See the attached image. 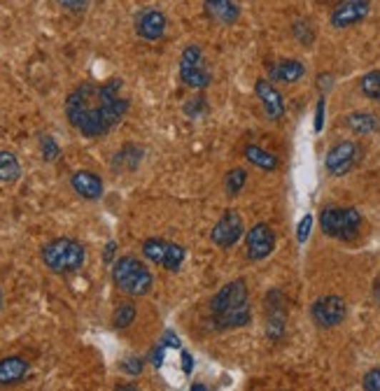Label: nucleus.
I'll use <instances>...</instances> for the list:
<instances>
[{"label":"nucleus","mask_w":380,"mask_h":391,"mask_svg":"<svg viewBox=\"0 0 380 391\" xmlns=\"http://www.w3.org/2000/svg\"><path fill=\"white\" fill-rule=\"evenodd\" d=\"M364 389L366 391H380V368H374V370H369L366 375H364Z\"/></svg>","instance_id":"31"},{"label":"nucleus","mask_w":380,"mask_h":391,"mask_svg":"<svg viewBox=\"0 0 380 391\" xmlns=\"http://www.w3.org/2000/svg\"><path fill=\"white\" fill-rule=\"evenodd\" d=\"M311 228H313V217L311 215H306L301 221H299V228H296V240L299 243H306L308 235H311Z\"/></svg>","instance_id":"30"},{"label":"nucleus","mask_w":380,"mask_h":391,"mask_svg":"<svg viewBox=\"0 0 380 391\" xmlns=\"http://www.w3.org/2000/svg\"><path fill=\"white\" fill-rule=\"evenodd\" d=\"M203 10H206V14L213 21L224 24V26L236 24L238 16H241V10H238V5L234 3V0H206Z\"/></svg>","instance_id":"17"},{"label":"nucleus","mask_w":380,"mask_h":391,"mask_svg":"<svg viewBox=\"0 0 380 391\" xmlns=\"http://www.w3.org/2000/svg\"><path fill=\"white\" fill-rule=\"evenodd\" d=\"M143 254L145 259H149L152 263L161 265L166 270H180V265L184 261V247L175 245V243H168V240H161V238H149L143 243Z\"/></svg>","instance_id":"5"},{"label":"nucleus","mask_w":380,"mask_h":391,"mask_svg":"<svg viewBox=\"0 0 380 391\" xmlns=\"http://www.w3.org/2000/svg\"><path fill=\"white\" fill-rule=\"evenodd\" d=\"M346 126L357 136H371L378 131V117L371 112H352L346 117Z\"/></svg>","instance_id":"21"},{"label":"nucleus","mask_w":380,"mask_h":391,"mask_svg":"<svg viewBox=\"0 0 380 391\" xmlns=\"http://www.w3.org/2000/svg\"><path fill=\"white\" fill-rule=\"evenodd\" d=\"M114 250H117V245H114V243H108V247H105V252H103V261H105V263H110V261H112Z\"/></svg>","instance_id":"36"},{"label":"nucleus","mask_w":380,"mask_h":391,"mask_svg":"<svg viewBox=\"0 0 380 391\" xmlns=\"http://www.w3.org/2000/svg\"><path fill=\"white\" fill-rule=\"evenodd\" d=\"M243 154H245L247 161H250L252 166L261 168V171H276L278 168V158L273 154H269V152H264V149L257 147V145H247L243 149Z\"/></svg>","instance_id":"23"},{"label":"nucleus","mask_w":380,"mask_h":391,"mask_svg":"<svg viewBox=\"0 0 380 391\" xmlns=\"http://www.w3.org/2000/svg\"><path fill=\"white\" fill-rule=\"evenodd\" d=\"M285 324H287V315H285V298L278 289H273L266 298V335L271 340H278V337L285 333Z\"/></svg>","instance_id":"13"},{"label":"nucleus","mask_w":380,"mask_h":391,"mask_svg":"<svg viewBox=\"0 0 380 391\" xmlns=\"http://www.w3.org/2000/svg\"><path fill=\"white\" fill-rule=\"evenodd\" d=\"M136 319V305L134 303H119L112 313V326L114 328H129Z\"/></svg>","instance_id":"25"},{"label":"nucleus","mask_w":380,"mask_h":391,"mask_svg":"<svg viewBox=\"0 0 380 391\" xmlns=\"http://www.w3.org/2000/svg\"><path fill=\"white\" fill-rule=\"evenodd\" d=\"M112 280L117 284V289L126 296H147L152 291L154 278L149 273L147 265L136 259V256H121L112 265Z\"/></svg>","instance_id":"2"},{"label":"nucleus","mask_w":380,"mask_h":391,"mask_svg":"<svg viewBox=\"0 0 380 391\" xmlns=\"http://www.w3.org/2000/svg\"><path fill=\"white\" fill-rule=\"evenodd\" d=\"M250 319H252L250 305H243V308L229 310V313H222V315H210V326L217 328V331H226V328L247 326Z\"/></svg>","instance_id":"19"},{"label":"nucleus","mask_w":380,"mask_h":391,"mask_svg":"<svg viewBox=\"0 0 380 391\" xmlns=\"http://www.w3.org/2000/svg\"><path fill=\"white\" fill-rule=\"evenodd\" d=\"M86 252L73 238H56L42 247V263L54 275L77 273L84 265Z\"/></svg>","instance_id":"3"},{"label":"nucleus","mask_w":380,"mask_h":391,"mask_svg":"<svg viewBox=\"0 0 380 391\" xmlns=\"http://www.w3.org/2000/svg\"><path fill=\"white\" fill-rule=\"evenodd\" d=\"M311 317L320 328H334L348 317V305L341 296H322L313 303Z\"/></svg>","instance_id":"7"},{"label":"nucleus","mask_w":380,"mask_h":391,"mask_svg":"<svg viewBox=\"0 0 380 391\" xmlns=\"http://www.w3.org/2000/svg\"><path fill=\"white\" fill-rule=\"evenodd\" d=\"M0 310H3V293H0Z\"/></svg>","instance_id":"39"},{"label":"nucleus","mask_w":380,"mask_h":391,"mask_svg":"<svg viewBox=\"0 0 380 391\" xmlns=\"http://www.w3.org/2000/svg\"><path fill=\"white\" fill-rule=\"evenodd\" d=\"M164 347H166V345H164V342H159V347H156L154 354H152V363H154L156 368L161 366V361H164Z\"/></svg>","instance_id":"34"},{"label":"nucleus","mask_w":380,"mask_h":391,"mask_svg":"<svg viewBox=\"0 0 380 391\" xmlns=\"http://www.w3.org/2000/svg\"><path fill=\"white\" fill-rule=\"evenodd\" d=\"M29 372V361L21 357H5L0 359V387L19 385Z\"/></svg>","instance_id":"18"},{"label":"nucleus","mask_w":380,"mask_h":391,"mask_svg":"<svg viewBox=\"0 0 380 391\" xmlns=\"http://www.w3.org/2000/svg\"><path fill=\"white\" fill-rule=\"evenodd\" d=\"M371 10V0H341L331 12L334 29H350V26L366 19Z\"/></svg>","instance_id":"12"},{"label":"nucleus","mask_w":380,"mask_h":391,"mask_svg":"<svg viewBox=\"0 0 380 391\" xmlns=\"http://www.w3.org/2000/svg\"><path fill=\"white\" fill-rule=\"evenodd\" d=\"M21 177V166L12 152L0 149V182H16Z\"/></svg>","instance_id":"24"},{"label":"nucleus","mask_w":380,"mask_h":391,"mask_svg":"<svg viewBox=\"0 0 380 391\" xmlns=\"http://www.w3.org/2000/svg\"><path fill=\"white\" fill-rule=\"evenodd\" d=\"M70 186L75 189L77 196L86 200H99L103 196V180L91 171H77L70 177Z\"/></svg>","instance_id":"16"},{"label":"nucleus","mask_w":380,"mask_h":391,"mask_svg":"<svg viewBox=\"0 0 380 391\" xmlns=\"http://www.w3.org/2000/svg\"><path fill=\"white\" fill-rule=\"evenodd\" d=\"M121 79H110L105 84L84 82L68 93L66 117L84 138H101L119 126L129 112V101L119 96Z\"/></svg>","instance_id":"1"},{"label":"nucleus","mask_w":380,"mask_h":391,"mask_svg":"<svg viewBox=\"0 0 380 391\" xmlns=\"http://www.w3.org/2000/svg\"><path fill=\"white\" fill-rule=\"evenodd\" d=\"M180 79L189 88H206L210 84V73L203 64V51L196 44H189L180 59Z\"/></svg>","instance_id":"6"},{"label":"nucleus","mask_w":380,"mask_h":391,"mask_svg":"<svg viewBox=\"0 0 380 391\" xmlns=\"http://www.w3.org/2000/svg\"><path fill=\"white\" fill-rule=\"evenodd\" d=\"M182 366H184V372H191L194 368V359L189 352H182Z\"/></svg>","instance_id":"37"},{"label":"nucleus","mask_w":380,"mask_h":391,"mask_svg":"<svg viewBox=\"0 0 380 391\" xmlns=\"http://www.w3.org/2000/svg\"><path fill=\"white\" fill-rule=\"evenodd\" d=\"M161 342L166 345V347H175V350H180V340H178V337H175V333H173V331H166Z\"/></svg>","instance_id":"33"},{"label":"nucleus","mask_w":380,"mask_h":391,"mask_svg":"<svg viewBox=\"0 0 380 391\" xmlns=\"http://www.w3.org/2000/svg\"><path fill=\"white\" fill-rule=\"evenodd\" d=\"M304 73H306V68L301 61H291V59L280 61V64L269 68L271 82H280V84H294L304 77Z\"/></svg>","instance_id":"20"},{"label":"nucleus","mask_w":380,"mask_h":391,"mask_svg":"<svg viewBox=\"0 0 380 391\" xmlns=\"http://www.w3.org/2000/svg\"><path fill=\"white\" fill-rule=\"evenodd\" d=\"M357 161H359V145L352 140H343L329 149V154L324 158V166H326V171H329V175L343 177L355 168Z\"/></svg>","instance_id":"8"},{"label":"nucleus","mask_w":380,"mask_h":391,"mask_svg":"<svg viewBox=\"0 0 380 391\" xmlns=\"http://www.w3.org/2000/svg\"><path fill=\"white\" fill-rule=\"evenodd\" d=\"M56 3L68 12H84L89 7V0H56Z\"/></svg>","instance_id":"32"},{"label":"nucleus","mask_w":380,"mask_h":391,"mask_svg":"<svg viewBox=\"0 0 380 391\" xmlns=\"http://www.w3.org/2000/svg\"><path fill=\"white\" fill-rule=\"evenodd\" d=\"M322 119H324V101H320V105H317V117H315V128L317 131L322 128Z\"/></svg>","instance_id":"35"},{"label":"nucleus","mask_w":380,"mask_h":391,"mask_svg":"<svg viewBox=\"0 0 380 391\" xmlns=\"http://www.w3.org/2000/svg\"><path fill=\"white\" fill-rule=\"evenodd\" d=\"M210 238H213V243L217 247H224V250L234 247L238 240L243 238V217L238 215L236 210H226L224 215L217 219V224L213 226Z\"/></svg>","instance_id":"10"},{"label":"nucleus","mask_w":380,"mask_h":391,"mask_svg":"<svg viewBox=\"0 0 380 391\" xmlns=\"http://www.w3.org/2000/svg\"><path fill=\"white\" fill-rule=\"evenodd\" d=\"M322 233L339 240H352L359 233L361 215L355 208H326L320 215Z\"/></svg>","instance_id":"4"},{"label":"nucleus","mask_w":380,"mask_h":391,"mask_svg":"<svg viewBox=\"0 0 380 391\" xmlns=\"http://www.w3.org/2000/svg\"><path fill=\"white\" fill-rule=\"evenodd\" d=\"M143 368H145V363H143V359H140V357H131V359H126V361L121 363V370L129 372V375H140Z\"/></svg>","instance_id":"29"},{"label":"nucleus","mask_w":380,"mask_h":391,"mask_svg":"<svg viewBox=\"0 0 380 391\" xmlns=\"http://www.w3.org/2000/svg\"><path fill=\"white\" fill-rule=\"evenodd\" d=\"M359 88L366 98L380 103V70H374V73H366L364 77H361Z\"/></svg>","instance_id":"26"},{"label":"nucleus","mask_w":380,"mask_h":391,"mask_svg":"<svg viewBox=\"0 0 380 391\" xmlns=\"http://www.w3.org/2000/svg\"><path fill=\"white\" fill-rule=\"evenodd\" d=\"M247 245V256L252 261H264L266 256H271L273 247H276V233L269 224H254L245 235Z\"/></svg>","instance_id":"11"},{"label":"nucleus","mask_w":380,"mask_h":391,"mask_svg":"<svg viewBox=\"0 0 380 391\" xmlns=\"http://www.w3.org/2000/svg\"><path fill=\"white\" fill-rule=\"evenodd\" d=\"M374 298L378 300V305H380V275H378L376 282H374Z\"/></svg>","instance_id":"38"},{"label":"nucleus","mask_w":380,"mask_h":391,"mask_svg":"<svg viewBox=\"0 0 380 391\" xmlns=\"http://www.w3.org/2000/svg\"><path fill=\"white\" fill-rule=\"evenodd\" d=\"M254 93L261 101L264 105V112H266V117L271 121H280L285 117V101H282V96L276 86H273L271 79H259L257 84H254Z\"/></svg>","instance_id":"14"},{"label":"nucleus","mask_w":380,"mask_h":391,"mask_svg":"<svg viewBox=\"0 0 380 391\" xmlns=\"http://www.w3.org/2000/svg\"><path fill=\"white\" fill-rule=\"evenodd\" d=\"M40 147H42V156H45V161H56L59 154H61V149L54 142V138H49V136L40 138Z\"/></svg>","instance_id":"28"},{"label":"nucleus","mask_w":380,"mask_h":391,"mask_svg":"<svg viewBox=\"0 0 380 391\" xmlns=\"http://www.w3.org/2000/svg\"><path fill=\"white\" fill-rule=\"evenodd\" d=\"M245 182H247V173L243 171V168H234V171H229V175H226V182H224V186H226V193L234 198V196L241 193V189L245 186Z\"/></svg>","instance_id":"27"},{"label":"nucleus","mask_w":380,"mask_h":391,"mask_svg":"<svg viewBox=\"0 0 380 391\" xmlns=\"http://www.w3.org/2000/svg\"><path fill=\"white\" fill-rule=\"evenodd\" d=\"M140 158H143V149L136 145H126L121 147L117 156H114V171H136Z\"/></svg>","instance_id":"22"},{"label":"nucleus","mask_w":380,"mask_h":391,"mask_svg":"<svg viewBox=\"0 0 380 391\" xmlns=\"http://www.w3.org/2000/svg\"><path fill=\"white\" fill-rule=\"evenodd\" d=\"M136 33L143 40H159L166 33V16L161 10H145L136 19Z\"/></svg>","instance_id":"15"},{"label":"nucleus","mask_w":380,"mask_h":391,"mask_svg":"<svg viewBox=\"0 0 380 391\" xmlns=\"http://www.w3.org/2000/svg\"><path fill=\"white\" fill-rule=\"evenodd\" d=\"M247 305V287L243 280H234L219 289L210 300V315H222L229 310Z\"/></svg>","instance_id":"9"}]
</instances>
